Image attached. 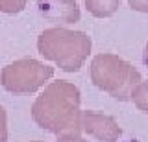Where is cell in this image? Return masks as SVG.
I'll return each mask as SVG.
<instances>
[{
  "label": "cell",
  "mask_w": 148,
  "mask_h": 142,
  "mask_svg": "<svg viewBox=\"0 0 148 142\" xmlns=\"http://www.w3.org/2000/svg\"><path fill=\"white\" fill-rule=\"evenodd\" d=\"M92 41L83 31L67 28L45 30L37 39V50L45 59L56 63L65 72H78L89 57Z\"/></svg>",
  "instance_id": "cell-2"
},
{
  "label": "cell",
  "mask_w": 148,
  "mask_h": 142,
  "mask_svg": "<svg viewBox=\"0 0 148 142\" xmlns=\"http://www.w3.org/2000/svg\"><path fill=\"white\" fill-rule=\"evenodd\" d=\"M82 131L102 142H117L122 135L113 116L96 111H82Z\"/></svg>",
  "instance_id": "cell-5"
},
{
  "label": "cell",
  "mask_w": 148,
  "mask_h": 142,
  "mask_svg": "<svg viewBox=\"0 0 148 142\" xmlns=\"http://www.w3.org/2000/svg\"><path fill=\"white\" fill-rule=\"evenodd\" d=\"M128 4L132 6V10H135V11L148 13V0H128Z\"/></svg>",
  "instance_id": "cell-11"
},
{
  "label": "cell",
  "mask_w": 148,
  "mask_h": 142,
  "mask_svg": "<svg viewBox=\"0 0 148 142\" xmlns=\"http://www.w3.org/2000/svg\"><path fill=\"white\" fill-rule=\"evenodd\" d=\"M85 7L92 17L106 19L117 13V10L120 7V0H85Z\"/></svg>",
  "instance_id": "cell-7"
},
{
  "label": "cell",
  "mask_w": 148,
  "mask_h": 142,
  "mask_svg": "<svg viewBox=\"0 0 148 142\" xmlns=\"http://www.w3.org/2000/svg\"><path fill=\"white\" fill-rule=\"evenodd\" d=\"M143 63H145V67L148 68V43L145 46V52H143Z\"/></svg>",
  "instance_id": "cell-12"
},
{
  "label": "cell",
  "mask_w": 148,
  "mask_h": 142,
  "mask_svg": "<svg viewBox=\"0 0 148 142\" xmlns=\"http://www.w3.org/2000/svg\"><path fill=\"white\" fill-rule=\"evenodd\" d=\"M54 76V67L32 57H24L2 68L0 83L11 94H32Z\"/></svg>",
  "instance_id": "cell-4"
},
{
  "label": "cell",
  "mask_w": 148,
  "mask_h": 142,
  "mask_svg": "<svg viewBox=\"0 0 148 142\" xmlns=\"http://www.w3.org/2000/svg\"><path fill=\"white\" fill-rule=\"evenodd\" d=\"M91 81L119 102L132 100L133 89L143 81L141 72L115 54H98L91 61Z\"/></svg>",
  "instance_id": "cell-3"
},
{
  "label": "cell",
  "mask_w": 148,
  "mask_h": 142,
  "mask_svg": "<svg viewBox=\"0 0 148 142\" xmlns=\"http://www.w3.org/2000/svg\"><path fill=\"white\" fill-rule=\"evenodd\" d=\"M0 142H8V114L0 105Z\"/></svg>",
  "instance_id": "cell-10"
},
{
  "label": "cell",
  "mask_w": 148,
  "mask_h": 142,
  "mask_svg": "<svg viewBox=\"0 0 148 142\" xmlns=\"http://www.w3.org/2000/svg\"><path fill=\"white\" fill-rule=\"evenodd\" d=\"M80 89L71 81H52L32 105V118L59 140L82 137Z\"/></svg>",
  "instance_id": "cell-1"
},
{
  "label": "cell",
  "mask_w": 148,
  "mask_h": 142,
  "mask_svg": "<svg viewBox=\"0 0 148 142\" xmlns=\"http://www.w3.org/2000/svg\"><path fill=\"white\" fill-rule=\"evenodd\" d=\"M58 142H87V140H83L82 137H76V139H63V140L58 139Z\"/></svg>",
  "instance_id": "cell-13"
},
{
  "label": "cell",
  "mask_w": 148,
  "mask_h": 142,
  "mask_svg": "<svg viewBox=\"0 0 148 142\" xmlns=\"http://www.w3.org/2000/svg\"><path fill=\"white\" fill-rule=\"evenodd\" d=\"M132 100L139 111L148 114V81H141L132 92Z\"/></svg>",
  "instance_id": "cell-8"
},
{
  "label": "cell",
  "mask_w": 148,
  "mask_h": 142,
  "mask_svg": "<svg viewBox=\"0 0 148 142\" xmlns=\"http://www.w3.org/2000/svg\"><path fill=\"white\" fill-rule=\"evenodd\" d=\"M26 2L28 0H0V11L8 13V15H15L26 7Z\"/></svg>",
  "instance_id": "cell-9"
},
{
  "label": "cell",
  "mask_w": 148,
  "mask_h": 142,
  "mask_svg": "<svg viewBox=\"0 0 148 142\" xmlns=\"http://www.w3.org/2000/svg\"><path fill=\"white\" fill-rule=\"evenodd\" d=\"M35 142H39V140H35Z\"/></svg>",
  "instance_id": "cell-14"
},
{
  "label": "cell",
  "mask_w": 148,
  "mask_h": 142,
  "mask_svg": "<svg viewBox=\"0 0 148 142\" xmlns=\"http://www.w3.org/2000/svg\"><path fill=\"white\" fill-rule=\"evenodd\" d=\"M37 10L50 22L74 24L80 20V7L76 0H37Z\"/></svg>",
  "instance_id": "cell-6"
}]
</instances>
